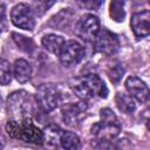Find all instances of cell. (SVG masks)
<instances>
[{
  "instance_id": "21",
  "label": "cell",
  "mask_w": 150,
  "mask_h": 150,
  "mask_svg": "<svg viewBox=\"0 0 150 150\" xmlns=\"http://www.w3.org/2000/svg\"><path fill=\"white\" fill-rule=\"evenodd\" d=\"M56 0H38L35 2V12L38 14H43L46 11H48Z\"/></svg>"
},
{
  "instance_id": "6",
  "label": "cell",
  "mask_w": 150,
  "mask_h": 150,
  "mask_svg": "<svg viewBox=\"0 0 150 150\" xmlns=\"http://www.w3.org/2000/svg\"><path fill=\"white\" fill-rule=\"evenodd\" d=\"M84 56V48L75 40L66 41L59 53L60 61L66 67H71L79 63Z\"/></svg>"
},
{
  "instance_id": "19",
  "label": "cell",
  "mask_w": 150,
  "mask_h": 150,
  "mask_svg": "<svg viewBox=\"0 0 150 150\" xmlns=\"http://www.w3.org/2000/svg\"><path fill=\"white\" fill-rule=\"evenodd\" d=\"M12 36H13L14 42L16 43V46H18L21 50H23V52H26V53H32V52H33V49H34V43H33V41H32L30 39L26 38V36H23V35H20V34H18V33H13Z\"/></svg>"
},
{
  "instance_id": "3",
  "label": "cell",
  "mask_w": 150,
  "mask_h": 150,
  "mask_svg": "<svg viewBox=\"0 0 150 150\" xmlns=\"http://www.w3.org/2000/svg\"><path fill=\"white\" fill-rule=\"evenodd\" d=\"M7 108L14 120L30 118L34 114V101L29 93L25 90L14 91L7 98Z\"/></svg>"
},
{
  "instance_id": "17",
  "label": "cell",
  "mask_w": 150,
  "mask_h": 150,
  "mask_svg": "<svg viewBox=\"0 0 150 150\" xmlns=\"http://www.w3.org/2000/svg\"><path fill=\"white\" fill-rule=\"evenodd\" d=\"M125 0H111L110 4V16L114 21L121 22L124 20L125 9H124Z\"/></svg>"
},
{
  "instance_id": "13",
  "label": "cell",
  "mask_w": 150,
  "mask_h": 150,
  "mask_svg": "<svg viewBox=\"0 0 150 150\" xmlns=\"http://www.w3.org/2000/svg\"><path fill=\"white\" fill-rule=\"evenodd\" d=\"M14 77L20 83H26L32 76V66L28 61L19 59L14 62Z\"/></svg>"
},
{
  "instance_id": "11",
  "label": "cell",
  "mask_w": 150,
  "mask_h": 150,
  "mask_svg": "<svg viewBox=\"0 0 150 150\" xmlns=\"http://www.w3.org/2000/svg\"><path fill=\"white\" fill-rule=\"evenodd\" d=\"M125 88L135 100L139 102H145V98L149 94V89H148V86L141 79L136 76L128 77L125 81Z\"/></svg>"
},
{
  "instance_id": "2",
  "label": "cell",
  "mask_w": 150,
  "mask_h": 150,
  "mask_svg": "<svg viewBox=\"0 0 150 150\" xmlns=\"http://www.w3.org/2000/svg\"><path fill=\"white\" fill-rule=\"evenodd\" d=\"M101 121L91 127V134L100 141H112L121 131V124L116 115L109 109L104 108L100 112Z\"/></svg>"
},
{
  "instance_id": "12",
  "label": "cell",
  "mask_w": 150,
  "mask_h": 150,
  "mask_svg": "<svg viewBox=\"0 0 150 150\" xmlns=\"http://www.w3.org/2000/svg\"><path fill=\"white\" fill-rule=\"evenodd\" d=\"M83 82L87 84V87L90 89L93 95H97L102 98H105L108 95V88L104 84V82L100 79V76L95 74H88L83 77H81Z\"/></svg>"
},
{
  "instance_id": "10",
  "label": "cell",
  "mask_w": 150,
  "mask_h": 150,
  "mask_svg": "<svg viewBox=\"0 0 150 150\" xmlns=\"http://www.w3.org/2000/svg\"><path fill=\"white\" fill-rule=\"evenodd\" d=\"M131 28L137 38L150 35V11H142L135 13L131 18Z\"/></svg>"
},
{
  "instance_id": "25",
  "label": "cell",
  "mask_w": 150,
  "mask_h": 150,
  "mask_svg": "<svg viewBox=\"0 0 150 150\" xmlns=\"http://www.w3.org/2000/svg\"><path fill=\"white\" fill-rule=\"evenodd\" d=\"M146 128L150 130V118H149V120H148V122H146Z\"/></svg>"
},
{
  "instance_id": "9",
  "label": "cell",
  "mask_w": 150,
  "mask_h": 150,
  "mask_svg": "<svg viewBox=\"0 0 150 150\" xmlns=\"http://www.w3.org/2000/svg\"><path fill=\"white\" fill-rule=\"evenodd\" d=\"M87 104L84 102H76V103H69L66 104L62 108V117L66 124L74 127L81 123V121L86 116L87 111Z\"/></svg>"
},
{
  "instance_id": "16",
  "label": "cell",
  "mask_w": 150,
  "mask_h": 150,
  "mask_svg": "<svg viewBox=\"0 0 150 150\" xmlns=\"http://www.w3.org/2000/svg\"><path fill=\"white\" fill-rule=\"evenodd\" d=\"M60 144L63 149L75 150V149L80 148V138L74 132L66 131V132H62V135L60 137Z\"/></svg>"
},
{
  "instance_id": "5",
  "label": "cell",
  "mask_w": 150,
  "mask_h": 150,
  "mask_svg": "<svg viewBox=\"0 0 150 150\" xmlns=\"http://www.w3.org/2000/svg\"><path fill=\"white\" fill-rule=\"evenodd\" d=\"M100 32V21L93 14H84L77 21L75 27V33L82 40L89 42L94 41Z\"/></svg>"
},
{
  "instance_id": "18",
  "label": "cell",
  "mask_w": 150,
  "mask_h": 150,
  "mask_svg": "<svg viewBox=\"0 0 150 150\" xmlns=\"http://www.w3.org/2000/svg\"><path fill=\"white\" fill-rule=\"evenodd\" d=\"M73 90L76 94V96H79L81 100H89L94 95L90 91V89L87 87V84L83 82L82 79H79L74 84H73Z\"/></svg>"
},
{
  "instance_id": "22",
  "label": "cell",
  "mask_w": 150,
  "mask_h": 150,
  "mask_svg": "<svg viewBox=\"0 0 150 150\" xmlns=\"http://www.w3.org/2000/svg\"><path fill=\"white\" fill-rule=\"evenodd\" d=\"M103 0H76V4L84 9H97Z\"/></svg>"
},
{
  "instance_id": "8",
  "label": "cell",
  "mask_w": 150,
  "mask_h": 150,
  "mask_svg": "<svg viewBox=\"0 0 150 150\" xmlns=\"http://www.w3.org/2000/svg\"><path fill=\"white\" fill-rule=\"evenodd\" d=\"M95 49L104 55H112L118 50L120 40L116 34L108 29H102L98 32L94 40Z\"/></svg>"
},
{
  "instance_id": "20",
  "label": "cell",
  "mask_w": 150,
  "mask_h": 150,
  "mask_svg": "<svg viewBox=\"0 0 150 150\" xmlns=\"http://www.w3.org/2000/svg\"><path fill=\"white\" fill-rule=\"evenodd\" d=\"M0 69H1V84L6 86L11 82L12 80V73H11V67L8 61L6 60H1V64H0Z\"/></svg>"
},
{
  "instance_id": "24",
  "label": "cell",
  "mask_w": 150,
  "mask_h": 150,
  "mask_svg": "<svg viewBox=\"0 0 150 150\" xmlns=\"http://www.w3.org/2000/svg\"><path fill=\"white\" fill-rule=\"evenodd\" d=\"M145 103H146L148 109L150 110V91H149V94H148V96H146V98H145Z\"/></svg>"
},
{
  "instance_id": "1",
  "label": "cell",
  "mask_w": 150,
  "mask_h": 150,
  "mask_svg": "<svg viewBox=\"0 0 150 150\" xmlns=\"http://www.w3.org/2000/svg\"><path fill=\"white\" fill-rule=\"evenodd\" d=\"M7 134L15 139H20L27 143L42 144L45 141L43 131H41L30 118L23 120H12L6 124Z\"/></svg>"
},
{
  "instance_id": "15",
  "label": "cell",
  "mask_w": 150,
  "mask_h": 150,
  "mask_svg": "<svg viewBox=\"0 0 150 150\" xmlns=\"http://www.w3.org/2000/svg\"><path fill=\"white\" fill-rule=\"evenodd\" d=\"M115 102H116L117 108L125 114L134 111L136 108V103L134 101V97L130 94L128 95L124 93H117L116 97H115Z\"/></svg>"
},
{
  "instance_id": "4",
  "label": "cell",
  "mask_w": 150,
  "mask_h": 150,
  "mask_svg": "<svg viewBox=\"0 0 150 150\" xmlns=\"http://www.w3.org/2000/svg\"><path fill=\"white\" fill-rule=\"evenodd\" d=\"M35 101L43 112H50L61 102V95L54 84L43 83L36 88Z\"/></svg>"
},
{
  "instance_id": "23",
  "label": "cell",
  "mask_w": 150,
  "mask_h": 150,
  "mask_svg": "<svg viewBox=\"0 0 150 150\" xmlns=\"http://www.w3.org/2000/svg\"><path fill=\"white\" fill-rule=\"evenodd\" d=\"M124 73V70L120 67V66H114L112 68H110L108 70V74H109V79L112 81V82H118V80L122 77V74Z\"/></svg>"
},
{
  "instance_id": "7",
  "label": "cell",
  "mask_w": 150,
  "mask_h": 150,
  "mask_svg": "<svg viewBox=\"0 0 150 150\" xmlns=\"http://www.w3.org/2000/svg\"><path fill=\"white\" fill-rule=\"evenodd\" d=\"M11 20L16 27L26 29V30H33L35 26V19H34L33 11L26 4H19L12 8Z\"/></svg>"
},
{
  "instance_id": "14",
  "label": "cell",
  "mask_w": 150,
  "mask_h": 150,
  "mask_svg": "<svg viewBox=\"0 0 150 150\" xmlns=\"http://www.w3.org/2000/svg\"><path fill=\"white\" fill-rule=\"evenodd\" d=\"M41 42H42V46L45 47V49H47L48 52H50L53 54H57L59 55V53H60V50H61V48H62V46H63V43L66 41L60 35L47 34V35H45L42 38Z\"/></svg>"
}]
</instances>
